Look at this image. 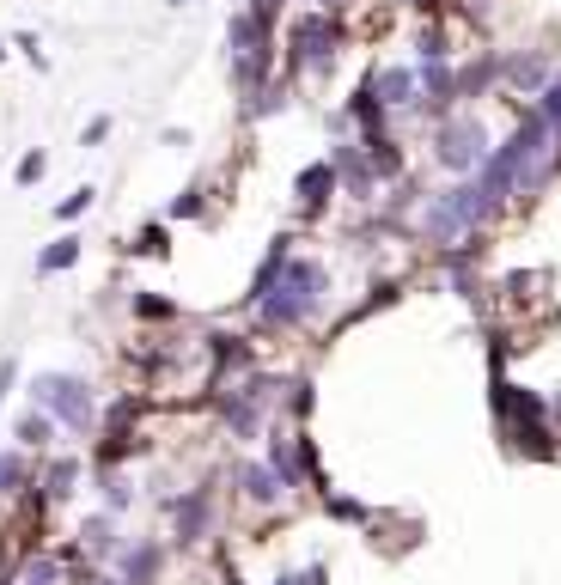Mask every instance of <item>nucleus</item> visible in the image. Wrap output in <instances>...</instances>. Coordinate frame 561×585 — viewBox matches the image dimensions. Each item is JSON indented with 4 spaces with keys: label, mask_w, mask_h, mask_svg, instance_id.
<instances>
[{
    "label": "nucleus",
    "mask_w": 561,
    "mask_h": 585,
    "mask_svg": "<svg viewBox=\"0 0 561 585\" xmlns=\"http://www.w3.org/2000/svg\"><path fill=\"white\" fill-rule=\"evenodd\" d=\"M318 287H323L318 263H287V268H280L275 299H269V318H275V323H300L305 311L318 305Z\"/></svg>",
    "instance_id": "f257e3e1"
},
{
    "label": "nucleus",
    "mask_w": 561,
    "mask_h": 585,
    "mask_svg": "<svg viewBox=\"0 0 561 585\" xmlns=\"http://www.w3.org/2000/svg\"><path fill=\"white\" fill-rule=\"evenodd\" d=\"M37 403L43 408H56L67 427H92V397H86V384L80 378H67V372H43L37 378Z\"/></svg>",
    "instance_id": "f03ea898"
},
{
    "label": "nucleus",
    "mask_w": 561,
    "mask_h": 585,
    "mask_svg": "<svg viewBox=\"0 0 561 585\" xmlns=\"http://www.w3.org/2000/svg\"><path fill=\"white\" fill-rule=\"evenodd\" d=\"M440 159L452 165V171H470V165L482 159V122H452V128H445L440 135Z\"/></svg>",
    "instance_id": "7ed1b4c3"
},
{
    "label": "nucleus",
    "mask_w": 561,
    "mask_h": 585,
    "mask_svg": "<svg viewBox=\"0 0 561 585\" xmlns=\"http://www.w3.org/2000/svg\"><path fill=\"white\" fill-rule=\"evenodd\" d=\"M379 92H384L391 104H403L409 92H415V80H409V74H379Z\"/></svg>",
    "instance_id": "20e7f679"
},
{
    "label": "nucleus",
    "mask_w": 561,
    "mask_h": 585,
    "mask_svg": "<svg viewBox=\"0 0 561 585\" xmlns=\"http://www.w3.org/2000/svg\"><path fill=\"white\" fill-rule=\"evenodd\" d=\"M74 250H80V238H56V244H49V257H43V268H67V263H74Z\"/></svg>",
    "instance_id": "39448f33"
},
{
    "label": "nucleus",
    "mask_w": 561,
    "mask_h": 585,
    "mask_svg": "<svg viewBox=\"0 0 561 585\" xmlns=\"http://www.w3.org/2000/svg\"><path fill=\"white\" fill-rule=\"evenodd\" d=\"M19 439H25V445H43V439H49V415H25V421H19Z\"/></svg>",
    "instance_id": "423d86ee"
},
{
    "label": "nucleus",
    "mask_w": 561,
    "mask_h": 585,
    "mask_svg": "<svg viewBox=\"0 0 561 585\" xmlns=\"http://www.w3.org/2000/svg\"><path fill=\"white\" fill-rule=\"evenodd\" d=\"M275 476H280V469H250V494H257V500H275V494H280Z\"/></svg>",
    "instance_id": "0eeeda50"
},
{
    "label": "nucleus",
    "mask_w": 561,
    "mask_h": 585,
    "mask_svg": "<svg viewBox=\"0 0 561 585\" xmlns=\"http://www.w3.org/2000/svg\"><path fill=\"white\" fill-rule=\"evenodd\" d=\"M318 43H323V19H311V25H300V49H305V55H323Z\"/></svg>",
    "instance_id": "6e6552de"
},
{
    "label": "nucleus",
    "mask_w": 561,
    "mask_h": 585,
    "mask_svg": "<svg viewBox=\"0 0 561 585\" xmlns=\"http://www.w3.org/2000/svg\"><path fill=\"white\" fill-rule=\"evenodd\" d=\"M13 482H19V458H13V451H0V494H6Z\"/></svg>",
    "instance_id": "1a4fd4ad"
},
{
    "label": "nucleus",
    "mask_w": 561,
    "mask_h": 585,
    "mask_svg": "<svg viewBox=\"0 0 561 585\" xmlns=\"http://www.w3.org/2000/svg\"><path fill=\"white\" fill-rule=\"evenodd\" d=\"M31 177H43V153H25L19 159V183H31Z\"/></svg>",
    "instance_id": "9d476101"
},
{
    "label": "nucleus",
    "mask_w": 561,
    "mask_h": 585,
    "mask_svg": "<svg viewBox=\"0 0 561 585\" xmlns=\"http://www.w3.org/2000/svg\"><path fill=\"white\" fill-rule=\"evenodd\" d=\"M543 116H549V122H561V80L549 86V98H543Z\"/></svg>",
    "instance_id": "9b49d317"
},
{
    "label": "nucleus",
    "mask_w": 561,
    "mask_h": 585,
    "mask_svg": "<svg viewBox=\"0 0 561 585\" xmlns=\"http://www.w3.org/2000/svg\"><path fill=\"white\" fill-rule=\"evenodd\" d=\"M86 202H92V189H74V196H67V202H61V214H67V220H74V214H80Z\"/></svg>",
    "instance_id": "f8f14e48"
},
{
    "label": "nucleus",
    "mask_w": 561,
    "mask_h": 585,
    "mask_svg": "<svg viewBox=\"0 0 561 585\" xmlns=\"http://www.w3.org/2000/svg\"><path fill=\"white\" fill-rule=\"evenodd\" d=\"M6 384H13V360L0 366V403H6Z\"/></svg>",
    "instance_id": "ddd939ff"
},
{
    "label": "nucleus",
    "mask_w": 561,
    "mask_h": 585,
    "mask_svg": "<svg viewBox=\"0 0 561 585\" xmlns=\"http://www.w3.org/2000/svg\"><path fill=\"white\" fill-rule=\"evenodd\" d=\"M43 580H49V567H37V573H31V580H25V585H43Z\"/></svg>",
    "instance_id": "4468645a"
},
{
    "label": "nucleus",
    "mask_w": 561,
    "mask_h": 585,
    "mask_svg": "<svg viewBox=\"0 0 561 585\" xmlns=\"http://www.w3.org/2000/svg\"><path fill=\"white\" fill-rule=\"evenodd\" d=\"M178 6H183V0H178Z\"/></svg>",
    "instance_id": "2eb2a0df"
}]
</instances>
